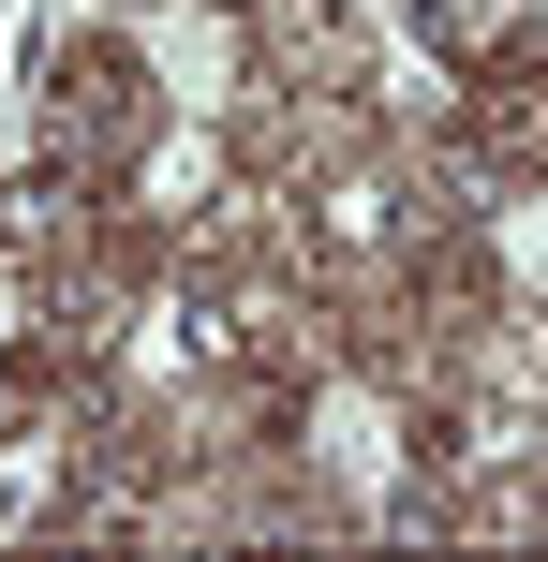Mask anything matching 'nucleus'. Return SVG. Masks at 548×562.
Here are the masks:
<instances>
[{
	"mask_svg": "<svg viewBox=\"0 0 548 562\" xmlns=\"http://www.w3.org/2000/svg\"><path fill=\"white\" fill-rule=\"evenodd\" d=\"M134 45H148V89L178 119H237L253 104V30L208 15V0H134Z\"/></svg>",
	"mask_w": 548,
	"mask_h": 562,
	"instance_id": "1",
	"label": "nucleus"
},
{
	"mask_svg": "<svg viewBox=\"0 0 548 562\" xmlns=\"http://www.w3.org/2000/svg\"><path fill=\"white\" fill-rule=\"evenodd\" d=\"M312 474H342L356 504H385L401 488V415L371 385H312Z\"/></svg>",
	"mask_w": 548,
	"mask_h": 562,
	"instance_id": "2",
	"label": "nucleus"
},
{
	"mask_svg": "<svg viewBox=\"0 0 548 562\" xmlns=\"http://www.w3.org/2000/svg\"><path fill=\"white\" fill-rule=\"evenodd\" d=\"M134 193H148V223H208V207H223V134H208V119L164 134V148L134 164Z\"/></svg>",
	"mask_w": 548,
	"mask_h": 562,
	"instance_id": "3",
	"label": "nucleus"
},
{
	"mask_svg": "<svg viewBox=\"0 0 548 562\" xmlns=\"http://www.w3.org/2000/svg\"><path fill=\"white\" fill-rule=\"evenodd\" d=\"M490 252H504V281H519V296L548 311V178H534V193H504V207H490Z\"/></svg>",
	"mask_w": 548,
	"mask_h": 562,
	"instance_id": "4",
	"label": "nucleus"
},
{
	"mask_svg": "<svg viewBox=\"0 0 548 562\" xmlns=\"http://www.w3.org/2000/svg\"><path fill=\"white\" fill-rule=\"evenodd\" d=\"M430 15H445V30H474V45H490V30H519L534 0H430Z\"/></svg>",
	"mask_w": 548,
	"mask_h": 562,
	"instance_id": "5",
	"label": "nucleus"
},
{
	"mask_svg": "<svg viewBox=\"0 0 548 562\" xmlns=\"http://www.w3.org/2000/svg\"><path fill=\"white\" fill-rule=\"evenodd\" d=\"M15 326H30V296H15V267H0V356H15Z\"/></svg>",
	"mask_w": 548,
	"mask_h": 562,
	"instance_id": "6",
	"label": "nucleus"
},
{
	"mask_svg": "<svg viewBox=\"0 0 548 562\" xmlns=\"http://www.w3.org/2000/svg\"><path fill=\"white\" fill-rule=\"evenodd\" d=\"M356 15H371V30H385V15H401V0H356Z\"/></svg>",
	"mask_w": 548,
	"mask_h": 562,
	"instance_id": "7",
	"label": "nucleus"
},
{
	"mask_svg": "<svg viewBox=\"0 0 548 562\" xmlns=\"http://www.w3.org/2000/svg\"><path fill=\"white\" fill-rule=\"evenodd\" d=\"M534 15H548V0H534Z\"/></svg>",
	"mask_w": 548,
	"mask_h": 562,
	"instance_id": "8",
	"label": "nucleus"
}]
</instances>
